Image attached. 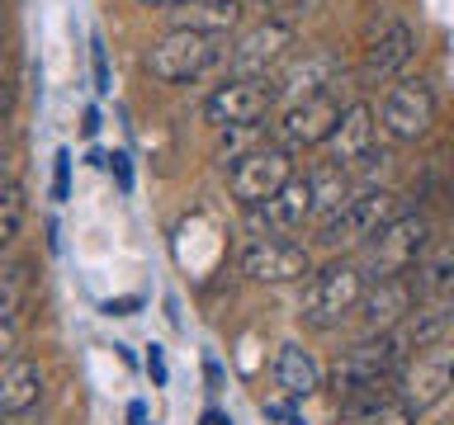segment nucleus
Returning <instances> with one entry per match:
<instances>
[{
    "mask_svg": "<svg viewBox=\"0 0 454 425\" xmlns=\"http://www.w3.org/2000/svg\"><path fill=\"white\" fill-rule=\"evenodd\" d=\"M393 218H403V198L393 189H379V184L355 189L332 218L317 222V246L322 251H364Z\"/></svg>",
    "mask_w": 454,
    "mask_h": 425,
    "instance_id": "nucleus-1",
    "label": "nucleus"
},
{
    "mask_svg": "<svg viewBox=\"0 0 454 425\" xmlns=\"http://www.w3.org/2000/svg\"><path fill=\"white\" fill-rule=\"evenodd\" d=\"M369 289L360 260H332L322 269H312V279L303 283V307L298 317L312 331H336L350 312H360V298Z\"/></svg>",
    "mask_w": 454,
    "mask_h": 425,
    "instance_id": "nucleus-2",
    "label": "nucleus"
},
{
    "mask_svg": "<svg viewBox=\"0 0 454 425\" xmlns=\"http://www.w3.org/2000/svg\"><path fill=\"white\" fill-rule=\"evenodd\" d=\"M407 359H411V350L403 345V336H397V331L355 340V345L336 359V368H332V392H336V402H346V397L364 392V388L397 382V374L407 368Z\"/></svg>",
    "mask_w": 454,
    "mask_h": 425,
    "instance_id": "nucleus-3",
    "label": "nucleus"
},
{
    "mask_svg": "<svg viewBox=\"0 0 454 425\" xmlns=\"http://www.w3.org/2000/svg\"><path fill=\"white\" fill-rule=\"evenodd\" d=\"M431 246H435L431 218H421V212H403V218H393L360 251V269H364L369 283H374V279H407L411 269L426 260V251H431Z\"/></svg>",
    "mask_w": 454,
    "mask_h": 425,
    "instance_id": "nucleus-4",
    "label": "nucleus"
},
{
    "mask_svg": "<svg viewBox=\"0 0 454 425\" xmlns=\"http://www.w3.org/2000/svg\"><path fill=\"white\" fill-rule=\"evenodd\" d=\"M450 392H454V336H445L440 345L421 350V354H411L407 368L397 374V397H403V406L411 416L440 406Z\"/></svg>",
    "mask_w": 454,
    "mask_h": 425,
    "instance_id": "nucleus-5",
    "label": "nucleus"
},
{
    "mask_svg": "<svg viewBox=\"0 0 454 425\" xmlns=\"http://www.w3.org/2000/svg\"><path fill=\"white\" fill-rule=\"evenodd\" d=\"M289 180H294V151L279 147V142H265V147L247 151L241 161H232V175H227L232 198H237L241 208L270 204V198H275Z\"/></svg>",
    "mask_w": 454,
    "mask_h": 425,
    "instance_id": "nucleus-6",
    "label": "nucleus"
},
{
    "mask_svg": "<svg viewBox=\"0 0 454 425\" xmlns=\"http://www.w3.org/2000/svg\"><path fill=\"white\" fill-rule=\"evenodd\" d=\"M218 38H204V34H184V28H170L166 38H156L147 48V71L166 85H184V81H199L204 71L218 62Z\"/></svg>",
    "mask_w": 454,
    "mask_h": 425,
    "instance_id": "nucleus-7",
    "label": "nucleus"
},
{
    "mask_svg": "<svg viewBox=\"0 0 454 425\" xmlns=\"http://www.w3.org/2000/svg\"><path fill=\"white\" fill-rule=\"evenodd\" d=\"M435 90L426 85L421 76H407V81H397L388 95H383V104H379V123H383V133H388L393 142H417L431 133V123H435Z\"/></svg>",
    "mask_w": 454,
    "mask_h": 425,
    "instance_id": "nucleus-8",
    "label": "nucleus"
},
{
    "mask_svg": "<svg viewBox=\"0 0 454 425\" xmlns=\"http://www.w3.org/2000/svg\"><path fill=\"white\" fill-rule=\"evenodd\" d=\"M275 85L270 81H241V76H227L218 90L204 99V119L218 128H255L265 119L270 109H275Z\"/></svg>",
    "mask_w": 454,
    "mask_h": 425,
    "instance_id": "nucleus-9",
    "label": "nucleus"
},
{
    "mask_svg": "<svg viewBox=\"0 0 454 425\" xmlns=\"http://www.w3.org/2000/svg\"><path fill=\"white\" fill-rule=\"evenodd\" d=\"M340 113L346 104L326 90V95H312V99H298V104H284L279 109V123H275V142L289 151H303V147H322L332 142Z\"/></svg>",
    "mask_w": 454,
    "mask_h": 425,
    "instance_id": "nucleus-10",
    "label": "nucleus"
},
{
    "mask_svg": "<svg viewBox=\"0 0 454 425\" xmlns=\"http://www.w3.org/2000/svg\"><path fill=\"white\" fill-rule=\"evenodd\" d=\"M289 48H294V24L289 19H261L227 48V66L241 81H265L270 66H279Z\"/></svg>",
    "mask_w": 454,
    "mask_h": 425,
    "instance_id": "nucleus-11",
    "label": "nucleus"
},
{
    "mask_svg": "<svg viewBox=\"0 0 454 425\" xmlns=\"http://www.w3.org/2000/svg\"><path fill=\"white\" fill-rule=\"evenodd\" d=\"M241 274L255 283H298L312 279V251L289 236H255L241 251Z\"/></svg>",
    "mask_w": 454,
    "mask_h": 425,
    "instance_id": "nucleus-12",
    "label": "nucleus"
},
{
    "mask_svg": "<svg viewBox=\"0 0 454 425\" xmlns=\"http://www.w3.org/2000/svg\"><path fill=\"white\" fill-rule=\"evenodd\" d=\"M411 48H417V28L383 14L379 24H369L364 34V62H360V81L364 85H383L393 81L397 71L411 62Z\"/></svg>",
    "mask_w": 454,
    "mask_h": 425,
    "instance_id": "nucleus-13",
    "label": "nucleus"
},
{
    "mask_svg": "<svg viewBox=\"0 0 454 425\" xmlns=\"http://www.w3.org/2000/svg\"><path fill=\"white\" fill-rule=\"evenodd\" d=\"M332 161L336 170H355V166H369L374 161V147H379V119L374 109L364 104V99H355V104H346V113H340L336 133H332Z\"/></svg>",
    "mask_w": 454,
    "mask_h": 425,
    "instance_id": "nucleus-14",
    "label": "nucleus"
},
{
    "mask_svg": "<svg viewBox=\"0 0 454 425\" xmlns=\"http://www.w3.org/2000/svg\"><path fill=\"white\" fill-rule=\"evenodd\" d=\"M411 312H417V289H411V274L407 279H374L360 298V326L364 336H383L393 326H403Z\"/></svg>",
    "mask_w": 454,
    "mask_h": 425,
    "instance_id": "nucleus-15",
    "label": "nucleus"
},
{
    "mask_svg": "<svg viewBox=\"0 0 454 425\" xmlns=\"http://www.w3.org/2000/svg\"><path fill=\"white\" fill-rule=\"evenodd\" d=\"M336 81H340V57L326 52V48H312V52H303L298 62H289L279 71L275 99H279V104H298V99L326 95Z\"/></svg>",
    "mask_w": 454,
    "mask_h": 425,
    "instance_id": "nucleus-16",
    "label": "nucleus"
},
{
    "mask_svg": "<svg viewBox=\"0 0 454 425\" xmlns=\"http://www.w3.org/2000/svg\"><path fill=\"white\" fill-rule=\"evenodd\" d=\"M251 212H255V222L265 227V236L298 232L303 222H312V180H308V175H294L275 198H270V204L251 208Z\"/></svg>",
    "mask_w": 454,
    "mask_h": 425,
    "instance_id": "nucleus-17",
    "label": "nucleus"
},
{
    "mask_svg": "<svg viewBox=\"0 0 454 425\" xmlns=\"http://www.w3.org/2000/svg\"><path fill=\"white\" fill-rule=\"evenodd\" d=\"M170 28H184V34H204V38H223L232 34L247 14V0H184V5L166 10Z\"/></svg>",
    "mask_w": 454,
    "mask_h": 425,
    "instance_id": "nucleus-18",
    "label": "nucleus"
},
{
    "mask_svg": "<svg viewBox=\"0 0 454 425\" xmlns=\"http://www.w3.org/2000/svg\"><path fill=\"white\" fill-rule=\"evenodd\" d=\"M397 336H403V345L411 354H421V350H431L440 345L450 331H454V293L445 298H426V303H417V312L403 321V326H393Z\"/></svg>",
    "mask_w": 454,
    "mask_h": 425,
    "instance_id": "nucleus-19",
    "label": "nucleus"
},
{
    "mask_svg": "<svg viewBox=\"0 0 454 425\" xmlns=\"http://www.w3.org/2000/svg\"><path fill=\"white\" fill-rule=\"evenodd\" d=\"M275 382H279V392L289 397V402H308V397L322 388V368H317V359H312V350H303L298 340L279 345V354H275Z\"/></svg>",
    "mask_w": 454,
    "mask_h": 425,
    "instance_id": "nucleus-20",
    "label": "nucleus"
},
{
    "mask_svg": "<svg viewBox=\"0 0 454 425\" xmlns=\"http://www.w3.org/2000/svg\"><path fill=\"white\" fill-rule=\"evenodd\" d=\"M43 397V368L34 359H10V368L0 374V416H24L34 411Z\"/></svg>",
    "mask_w": 454,
    "mask_h": 425,
    "instance_id": "nucleus-21",
    "label": "nucleus"
},
{
    "mask_svg": "<svg viewBox=\"0 0 454 425\" xmlns=\"http://www.w3.org/2000/svg\"><path fill=\"white\" fill-rule=\"evenodd\" d=\"M411 289H417V303L454 293V236L435 241V246L426 251V260L411 269Z\"/></svg>",
    "mask_w": 454,
    "mask_h": 425,
    "instance_id": "nucleus-22",
    "label": "nucleus"
},
{
    "mask_svg": "<svg viewBox=\"0 0 454 425\" xmlns=\"http://www.w3.org/2000/svg\"><path fill=\"white\" fill-rule=\"evenodd\" d=\"M312 218L317 222H326L332 212L350 198V189H346V170H336V166H322V170H312Z\"/></svg>",
    "mask_w": 454,
    "mask_h": 425,
    "instance_id": "nucleus-23",
    "label": "nucleus"
},
{
    "mask_svg": "<svg viewBox=\"0 0 454 425\" xmlns=\"http://www.w3.org/2000/svg\"><path fill=\"white\" fill-rule=\"evenodd\" d=\"M24 232V189L14 184V189L0 198V251H10L14 241Z\"/></svg>",
    "mask_w": 454,
    "mask_h": 425,
    "instance_id": "nucleus-24",
    "label": "nucleus"
},
{
    "mask_svg": "<svg viewBox=\"0 0 454 425\" xmlns=\"http://www.w3.org/2000/svg\"><path fill=\"white\" fill-rule=\"evenodd\" d=\"M265 416L275 425H308L303 411H298V402H289V397H284V402H265Z\"/></svg>",
    "mask_w": 454,
    "mask_h": 425,
    "instance_id": "nucleus-25",
    "label": "nucleus"
},
{
    "mask_svg": "<svg viewBox=\"0 0 454 425\" xmlns=\"http://www.w3.org/2000/svg\"><path fill=\"white\" fill-rule=\"evenodd\" d=\"M67 180H71V151L52 156V198H67Z\"/></svg>",
    "mask_w": 454,
    "mask_h": 425,
    "instance_id": "nucleus-26",
    "label": "nucleus"
},
{
    "mask_svg": "<svg viewBox=\"0 0 454 425\" xmlns=\"http://www.w3.org/2000/svg\"><path fill=\"white\" fill-rule=\"evenodd\" d=\"M90 62H95V90L109 95V57H105V42H90Z\"/></svg>",
    "mask_w": 454,
    "mask_h": 425,
    "instance_id": "nucleus-27",
    "label": "nucleus"
},
{
    "mask_svg": "<svg viewBox=\"0 0 454 425\" xmlns=\"http://www.w3.org/2000/svg\"><path fill=\"white\" fill-rule=\"evenodd\" d=\"M14 354H20V321H0V364L5 359H14Z\"/></svg>",
    "mask_w": 454,
    "mask_h": 425,
    "instance_id": "nucleus-28",
    "label": "nucleus"
},
{
    "mask_svg": "<svg viewBox=\"0 0 454 425\" xmlns=\"http://www.w3.org/2000/svg\"><path fill=\"white\" fill-rule=\"evenodd\" d=\"M294 0H247V10H255V14H265V19H279L284 10H289Z\"/></svg>",
    "mask_w": 454,
    "mask_h": 425,
    "instance_id": "nucleus-29",
    "label": "nucleus"
},
{
    "mask_svg": "<svg viewBox=\"0 0 454 425\" xmlns=\"http://www.w3.org/2000/svg\"><path fill=\"white\" fill-rule=\"evenodd\" d=\"M147 374H152L156 388H166V359H161V345H152V350H147Z\"/></svg>",
    "mask_w": 454,
    "mask_h": 425,
    "instance_id": "nucleus-30",
    "label": "nucleus"
},
{
    "mask_svg": "<svg viewBox=\"0 0 454 425\" xmlns=\"http://www.w3.org/2000/svg\"><path fill=\"white\" fill-rule=\"evenodd\" d=\"M10 189H14V166H10V156H0V198Z\"/></svg>",
    "mask_w": 454,
    "mask_h": 425,
    "instance_id": "nucleus-31",
    "label": "nucleus"
},
{
    "mask_svg": "<svg viewBox=\"0 0 454 425\" xmlns=\"http://www.w3.org/2000/svg\"><path fill=\"white\" fill-rule=\"evenodd\" d=\"M133 307H137V298H119V303H105V312H109V317H128Z\"/></svg>",
    "mask_w": 454,
    "mask_h": 425,
    "instance_id": "nucleus-32",
    "label": "nucleus"
},
{
    "mask_svg": "<svg viewBox=\"0 0 454 425\" xmlns=\"http://www.w3.org/2000/svg\"><path fill=\"white\" fill-rule=\"evenodd\" d=\"M199 425H232V416H227V411H218V406H208L204 416H199Z\"/></svg>",
    "mask_w": 454,
    "mask_h": 425,
    "instance_id": "nucleus-33",
    "label": "nucleus"
},
{
    "mask_svg": "<svg viewBox=\"0 0 454 425\" xmlns=\"http://www.w3.org/2000/svg\"><path fill=\"white\" fill-rule=\"evenodd\" d=\"M114 170H119V184H123V189H128V184H133V175H128V156H123V151L114 156Z\"/></svg>",
    "mask_w": 454,
    "mask_h": 425,
    "instance_id": "nucleus-34",
    "label": "nucleus"
},
{
    "mask_svg": "<svg viewBox=\"0 0 454 425\" xmlns=\"http://www.w3.org/2000/svg\"><path fill=\"white\" fill-rule=\"evenodd\" d=\"M142 5H152V10H176V5H184V0H142Z\"/></svg>",
    "mask_w": 454,
    "mask_h": 425,
    "instance_id": "nucleus-35",
    "label": "nucleus"
},
{
    "mask_svg": "<svg viewBox=\"0 0 454 425\" xmlns=\"http://www.w3.org/2000/svg\"><path fill=\"white\" fill-rule=\"evenodd\" d=\"M0 85H5V57H0Z\"/></svg>",
    "mask_w": 454,
    "mask_h": 425,
    "instance_id": "nucleus-36",
    "label": "nucleus"
},
{
    "mask_svg": "<svg viewBox=\"0 0 454 425\" xmlns=\"http://www.w3.org/2000/svg\"><path fill=\"white\" fill-rule=\"evenodd\" d=\"M0 34H5V14H0Z\"/></svg>",
    "mask_w": 454,
    "mask_h": 425,
    "instance_id": "nucleus-37",
    "label": "nucleus"
}]
</instances>
